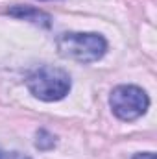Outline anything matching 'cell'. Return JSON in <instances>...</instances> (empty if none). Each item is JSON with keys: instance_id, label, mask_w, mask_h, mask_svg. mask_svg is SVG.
<instances>
[{"instance_id": "6da1fadb", "label": "cell", "mask_w": 157, "mask_h": 159, "mask_svg": "<svg viewBox=\"0 0 157 159\" xmlns=\"http://www.w3.org/2000/svg\"><path fill=\"white\" fill-rule=\"evenodd\" d=\"M30 93L44 102H56L69 94L70 78L65 70L56 67H41L26 81Z\"/></svg>"}, {"instance_id": "8992f818", "label": "cell", "mask_w": 157, "mask_h": 159, "mask_svg": "<svg viewBox=\"0 0 157 159\" xmlns=\"http://www.w3.org/2000/svg\"><path fill=\"white\" fill-rule=\"evenodd\" d=\"M0 159H30V157L20 154V152H4V150H0Z\"/></svg>"}, {"instance_id": "3957f363", "label": "cell", "mask_w": 157, "mask_h": 159, "mask_svg": "<svg viewBox=\"0 0 157 159\" xmlns=\"http://www.w3.org/2000/svg\"><path fill=\"white\" fill-rule=\"evenodd\" d=\"M109 104L120 120H135L146 113L150 100L142 89L135 85H120L111 93Z\"/></svg>"}, {"instance_id": "52a82bcc", "label": "cell", "mask_w": 157, "mask_h": 159, "mask_svg": "<svg viewBox=\"0 0 157 159\" xmlns=\"http://www.w3.org/2000/svg\"><path fill=\"white\" fill-rule=\"evenodd\" d=\"M133 159H155V156L152 152H146V154H137Z\"/></svg>"}, {"instance_id": "5b68a950", "label": "cell", "mask_w": 157, "mask_h": 159, "mask_svg": "<svg viewBox=\"0 0 157 159\" xmlns=\"http://www.w3.org/2000/svg\"><path fill=\"white\" fill-rule=\"evenodd\" d=\"M50 146H54V139H52V135L46 133V131H39V133H37V148L46 150V148H50Z\"/></svg>"}, {"instance_id": "277c9868", "label": "cell", "mask_w": 157, "mask_h": 159, "mask_svg": "<svg viewBox=\"0 0 157 159\" xmlns=\"http://www.w3.org/2000/svg\"><path fill=\"white\" fill-rule=\"evenodd\" d=\"M9 13H11V15H17V17H20V19H26V20L41 22V24H44V26L50 24V17L44 15L39 9H34V7H15V9H11Z\"/></svg>"}, {"instance_id": "7a4b0ae2", "label": "cell", "mask_w": 157, "mask_h": 159, "mask_svg": "<svg viewBox=\"0 0 157 159\" xmlns=\"http://www.w3.org/2000/svg\"><path fill=\"white\" fill-rule=\"evenodd\" d=\"M57 48L65 57L79 63H92L105 54L107 43L98 34H63L57 39Z\"/></svg>"}]
</instances>
